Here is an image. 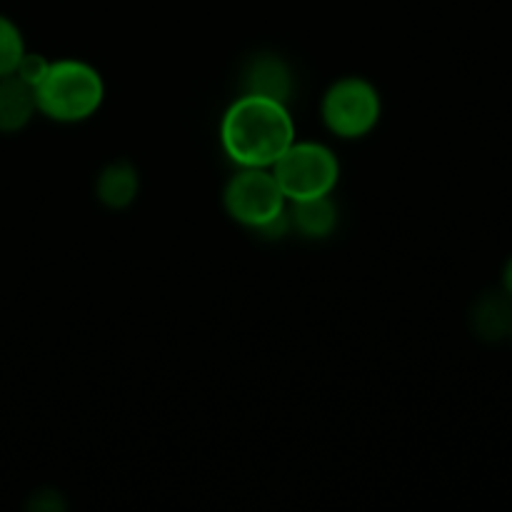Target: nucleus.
I'll use <instances>...</instances> for the list:
<instances>
[{
  "instance_id": "nucleus-10",
  "label": "nucleus",
  "mask_w": 512,
  "mask_h": 512,
  "mask_svg": "<svg viewBox=\"0 0 512 512\" xmlns=\"http://www.w3.org/2000/svg\"><path fill=\"white\" fill-rule=\"evenodd\" d=\"M473 330L483 340H500L512 333V298L508 293H485L473 308Z\"/></svg>"
},
{
  "instance_id": "nucleus-7",
  "label": "nucleus",
  "mask_w": 512,
  "mask_h": 512,
  "mask_svg": "<svg viewBox=\"0 0 512 512\" xmlns=\"http://www.w3.org/2000/svg\"><path fill=\"white\" fill-rule=\"evenodd\" d=\"M290 225L298 235L308 240L330 238L338 228V205L330 195H315V198L288 200Z\"/></svg>"
},
{
  "instance_id": "nucleus-3",
  "label": "nucleus",
  "mask_w": 512,
  "mask_h": 512,
  "mask_svg": "<svg viewBox=\"0 0 512 512\" xmlns=\"http://www.w3.org/2000/svg\"><path fill=\"white\" fill-rule=\"evenodd\" d=\"M383 113V100L370 80L348 75L325 90L320 115L325 128L343 140H358L373 133Z\"/></svg>"
},
{
  "instance_id": "nucleus-11",
  "label": "nucleus",
  "mask_w": 512,
  "mask_h": 512,
  "mask_svg": "<svg viewBox=\"0 0 512 512\" xmlns=\"http://www.w3.org/2000/svg\"><path fill=\"white\" fill-rule=\"evenodd\" d=\"M25 53L28 50H25V38L20 28L10 18L0 15V78L13 75Z\"/></svg>"
},
{
  "instance_id": "nucleus-2",
  "label": "nucleus",
  "mask_w": 512,
  "mask_h": 512,
  "mask_svg": "<svg viewBox=\"0 0 512 512\" xmlns=\"http://www.w3.org/2000/svg\"><path fill=\"white\" fill-rule=\"evenodd\" d=\"M38 113L55 123H83L103 105V75L83 60H55L33 88Z\"/></svg>"
},
{
  "instance_id": "nucleus-14",
  "label": "nucleus",
  "mask_w": 512,
  "mask_h": 512,
  "mask_svg": "<svg viewBox=\"0 0 512 512\" xmlns=\"http://www.w3.org/2000/svg\"><path fill=\"white\" fill-rule=\"evenodd\" d=\"M503 283H505V293L512 298V258L508 260V265H505V275H503Z\"/></svg>"
},
{
  "instance_id": "nucleus-13",
  "label": "nucleus",
  "mask_w": 512,
  "mask_h": 512,
  "mask_svg": "<svg viewBox=\"0 0 512 512\" xmlns=\"http://www.w3.org/2000/svg\"><path fill=\"white\" fill-rule=\"evenodd\" d=\"M30 508L45 510V512H55V510H63L65 503H63V500H60V493H55V490H43V493L35 495L33 503H30Z\"/></svg>"
},
{
  "instance_id": "nucleus-9",
  "label": "nucleus",
  "mask_w": 512,
  "mask_h": 512,
  "mask_svg": "<svg viewBox=\"0 0 512 512\" xmlns=\"http://www.w3.org/2000/svg\"><path fill=\"white\" fill-rule=\"evenodd\" d=\"M35 113H38V105H35L33 88L25 85L18 75L0 78V133H20Z\"/></svg>"
},
{
  "instance_id": "nucleus-5",
  "label": "nucleus",
  "mask_w": 512,
  "mask_h": 512,
  "mask_svg": "<svg viewBox=\"0 0 512 512\" xmlns=\"http://www.w3.org/2000/svg\"><path fill=\"white\" fill-rule=\"evenodd\" d=\"M223 205L235 223L258 230L288 208V198L270 168H240L225 185Z\"/></svg>"
},
{
  "instance_id": "nucleus-6",
  "label": "nucleus",
  "mask_w": 512,
  "mask_h": 512,
  "mask_svg": "<svg viewBox=\"0 0 512 512\" xmlns=\"http://www.w3.org/2000/svg\"><path fill=\"white\" fill-rule=\"evenodd\" d=\"M295 93V75L290 65L275 53H258L243 68V95L275 100L288 105Z\"/></svg>"
},
{
  "instance_id": "nucleus-8",
  "label": "nucleus",
  "mask_w": 512,
  "mask_h": 512,
  "mask_svg": "<svg viewBox=\"0 0 512 512\" xmlns=\"http://www.w3.org/2000/svg\"><path fill=\"white\" fill-rule=\"evenodd\" d=\"M140 190V175L128 160H113L105 165L95 180V195L110 210H125L133 205Z\"/></svg>"
},
{
  "instance_id": "nucleus-4",
  "label": "nucleus",
  "mask_w": 512,
  "mask_h": 512,
  "mask_svg": "<svg viewBox=\"0 0 512 512\" xmlns=\"http://www.w3.org/2000/svg\"><path fill=\"white\" fill-rule=\"evenodd\" d=\"M273 175L288 200L315 198V195L333 193L340 178V163L328 145L293 140L273 163Z\"/></svg>"
},
{
  "instance_id": "nucleus-1",
  "label": "nucleus",
  "mask_w": 512,
  "mask_h": 512,
  "mask_svg": "<svg viewBox=\"0 0 512 512\" xmlns=\"http://www.w3.org/2000/svg\"><path fill=\"white\" fill-rule=\"evenodd\" d=\"M293 140L295 125L288 105L255 95H240L220 123L223 150L240 168H273Z\"/></svg>"
},
{
  "instance_id": "nucleus-12",
  "label": "nucleus",
  "mask_w": 512,
  "mask_h": 512,
  "mask_svg": "<svg viewBox=\"0 0 512 512\" xmlns=\"http://www.w3.org/2000/svg\"><path fill=\"white\" fill-rule=\"evenodd\" d=\"M48 68H50V60L48 58H43V55H40V53H25L23 60H20L18 68H15L13 75H18V78L23 80L25 85L35 88V85H38L40 80L45 78Z\"/></svg>"
}]
</instances>
